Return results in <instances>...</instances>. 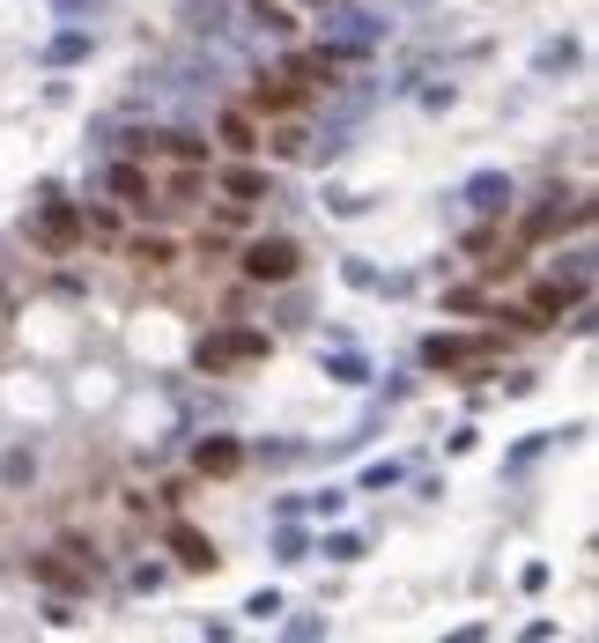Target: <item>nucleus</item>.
<instances>
[{
	"mask_svg": "<svg viewBox=\"0 0 599 643\" xmlns=\"http://www.w3.org/2000/svg\"><path fill=\"white\" fill-rule=\"evenodd\" d=\"M555 67H577V45H570V37H563V45H548V52H540V74H555Z\"/></svg>",
	"mask_w": 599,
	"mask_h": 643,
	"instance_id": "obj_20",
	"label": "nucleus"
},
{
	"mask_svg": "<svg viewBox=\"0 0 599 643\" xmlns=\"http://www.w3.org/2000/svg\"><path fill=\"white\" fill-rule=\"evenodd\" d=\"M252 23L267 30V37H289V30H296V15L282 8V0H259V8H252Z\"/></svg>",
	"mask_w": 599,
	"mask_h": 643,
	"instance_id": "obj_16",
	"label": "nucleus"
},
{
	"mask_svg": "<svg viewBox=\"0 0 599 643\" xmlns=\"http://www.w3.org/2000/svg\"><path fill=\"white\" fill-rule=\"evenodd\" d=\"M163 141H171V156H178V163H200V156H208V148H200L193 134H163Z\"/></svg>",
	"mask_w": 599,
	"mask_h": 643,
	"instance_id": "obj_21",
	"label": "nucleus"
},
{
	"mask_svg": "<svg viewBox=\"0 0 599 643\" xmlns=\"http://www.w3.org/2000/svg\"><path fill=\"white\" fill-rule=\"evenodd\" d=\"M37 584H52V592H89V577H97V562L82 555V547H52V555L30 562Z\"/></svg>",
	"mask_w": 599,
	"mask_h": 643,
	"instance_id": "obj_2",
	"label": "nucleus"
},
{
	"mask_svg": "<svg viewBox=\"0 0 599 643\" xmlns=\"http://www.w3.org/2000/svg\"><path fill=\"white\" fill-rule=\"evenodd\" d=\"M563 222H585V200L555 185V193H540V207L526 215V237H555V230H563Z\"/></svg>",
	"mask_w": 599,
	"mask_h": 643,
	"instance_id": "obj_4",
	"label": "nucleus"
},
{
	"mask_svg": "<svg viewBox=\"0 0 599 643\" xmlns=\"http://www.w3.org/2000/svg\"><path fill=\"white\" fill-rule=\"evenodd\" d=\"M274 547H282V562H304V555H311V540H304V533H282Z\"/></svg>",
	"mask_w": 599,
	"mask_h": 643,
	"instance_id": "obj_24",
	"label": "nucleus"
},
{
	"mask_svg": "<svg viewBox=\"0 0 599 643\" xmlns=\"http://www.w3.org/2000/svg\"><path fill=\"white\" fill-rule=\"evenodd\" d=\"M200 370H222V363H252V355H267V333H222V340H200Z\"/></svg>",
	"mask_w": 599,
	"mask_h": 643,
	"instance_id": "obj_5",
	"label": "nucleus"
},
{
	"mask_svg": "<svg viewBox=\"0 0 599 643\" xmlns=\"http://www.w3.org/2000/svg\"><path fill=\"white\" fill-rule=\"evenodd\" d=\"M111 193H119L126 207H148V200H156V185H148L141 163H111Z\"/></svg>",
	"mask_w": 599,
	"mask_h": 643,
	"instance_id": "obj_10",
	"label": "nucleus"
},
{
	"mask_svg": "<svg viewBox=\"0 0 599 643\" xmlns=\"http://www.w3.org/2000/svg\"><path fill=\"white\" fill-rule=\"evenodd\" d=\"M318 8H326V0H318Z\"/></svg>",
	"mask_w": 599,
	"mask_h": 643,
	"instance_id": "obj_26",
	"label": "nucleus"
},
{
	"mask_svg": "<svg viewBox=\"0 0 599 643\" xmlns=\"http://www.w3.org/2000/svg\"><path fill=\"white\" fill-rule=\"evenodd\" d=\"M237 466H245V451H237V444H200V474H237Z\"/></svg>",
	"mask_w": 599,
	"mask_h": 643,
	"instance_id": "obj_13",
	"label": "nucleus"
},
{
	"mask_svg": "<svg viewBox=\"0 0 599 643\" xmlns=\"http://www.w3.org/2000/svg\"><path fill=\"white\" fill-rule=\"evenodd\" d=\"M267 148H274V156H311V126H274V134H267Z\"/></svg>",
	"mask_w": 599,
	"mask_h": 643,
	"instance_id": "obj_14",
	"label": "nucleus"
},
{
	"mask_svg": "<svg viewBox=\"0 0 599 643\" xmlns=\"http://www.w3.org/2000/svg\"><path fill=\"white\" fill-rule=\"evenodd\" d=\"M496 355H503L496 333H429L422 340V363L429 370H481V363H496Z\"/></svg>",
	"mask_w": 599,
	"mask_h": 643,
	"instance_id": "obj_1",
	"label": "nucleus"
},
{
	"mask_svg": "<svg viewBox=\"0 0 599 643\" xmlns=\"http://www.w3.org/2000/svg\"><path fill=\"white\" fill-rule=\"evenodd\" d=\"M459 200L474 207V215H503V207H511V178H503V170H481V178H466Z\"/></svg>",
	"mask_w": 599,
	"mask_h": 643,
	"instance_id": "obj_7",
	"label": "nucleus"
},
{
	"mask_svg": "<svg viewBox=\"0 0 599 643\" xmlns=\"http://www.w3.org/2000/svg\"><path fill=\"white\" fill-rule=\"evenodd\" d=\"M171 547H178V562H185V570H215V547L200 540V533H185V525L171 533Z\"/></svg>",
	"mask_w": 599,
	"mask_h": 643,
	"instance_id": "obj_12",
	"label": "nucleus"
},
{
	"mask_svg": "<svg viewBox=\"0 0 599 643\" xmlns=\"http://www.w3.org/2000/svg\"><path fill=\"white\" fill-rule=\"evenodd\" d=\"M318 555H333V562H355V555H363V540H355V533H333V540H318Z\"/></svg>",
	"mask_w": 599,
	"mask_h": 643,
	"instance_id": "obj_17",
	"label": "nucleus"
},
{
	"mask_svg": "<svg viewBox=\"0 0 599 643\" xmlns=\"http://www.w3.org/2000/svg\"><path fill=\"white\" fill-rule=\"evenodd\" d=\"M134 259H141V267H171V244H163V237H141Z\"/></svg>",
	"mask_w": 599,
	"mask_h": 643,
	"instance_id": "obj_18",
	"label": "nucleus"
},
{
	"mask_svg": "<svg viewBox=\"0 0 599 643\" xmlns=\"http://www.w3.org/2000/svg\"><path fill=\"white\" fill-rule=\"evenodd\" d=\"M222 193L245 207V200H259V193H267V178H259V170H222Z\"/></svg>",
	"mask_w": 599,
	"mask_h": 643,
	"instance_id": "obj_15",
	"label": "nucleus"
},
{
	"mask_svg": "<svg viewBox=\"0 0 599 643\" xmlns=\"http://www.w3.org/2000/svg\"><path fill=\"white\" fill-rule=\"evenodd\" d=\"M185 15H193V30H222V23H215L222 0H185Z\"/></svg>",
	"mask_w": 599,
	"mask_h": 643,
	"instance_id": "obj_19",
	"label": "nucleus"
},
{
	"mask_svg": "<svg viewBox=\"0 0 599 643\" xmlns=\"http://www.w3.org/2000/svg\"><path fill=\"white\" fill-rule=\"evenodd\" d=\"M45 60H52V67H74V60H89V30H60V37L45 45Z\"/></svg>",
	"mask_w": 599,
	"mask_h": 643,
	"instance_id": "obj_11",
	"label": "nucleus"
},
{
	"mask_svg": "<svg viewBox=\"0 0 599 643\" xmlns=\"http://www.w3.org/2000/svg\"><path fill=\"white\" fill-rule=\"evenodd\" d=\"M296 244L289 237H259V244H245V281H289L296 274Z\"/></svg>",
	"mask_w": 599,
	"mask_h": 643,
	"instance_id": "obj_3",
	"label": "nucleus"
},
{
	"mask_svg": "<svg viewBox=\"0 0 599 643\" xmlns=\"http://www.w3.org/2000/svg\"><path fill=\"white\" fill-rule=\"evenodd\" d=\"M333 377H341V385H363V355H333Z\"/></svg>",
	"mask_w": 599,
	"mask_h": 643,
	"instance_id": "obj_23",
	"label": "nucleus"
},
{
	"mask_svg": "<svg viewBox=\"0 0 599 643\" xmlns=\"http://www.w3.org/2000/svg\"><path fill=\"white\" fill-rule=\"evenodd\" d=\"M252 104H259V111H296V104H304V89H296V74H259V82H252Z\"/></svg>",
	"mask_w": 599,
	"mask_h": 643,
	"instance_id": "obj_9",
	"label": "nucleus"
},
{
	"mask_svg": "<svg viewBox=\"0 0 599 643\" xmlns=\"http://www.w3.org/2000/svg\"><path fill=\"white\" fill-rule=\"evenodd\" d=\"M215 134H222V148H237V156L267 148V134H259V119H252V111H222V119H215Z\"/></svg>",
	"mask_w": 599,
	"mask_h": 643,
	"instance_id": "obj_8",
	"label": "nucleus"
},
{
	"mask_svg": "<svg viewBox=\"0 0 599 643\" xmlns=\"http://www.w3.org/2000/svg\"><path fill=\"white\" fill-rule=\"evenodd\" d=\"M245 614H252V621H274V614H282V599H274V592H252Z\"/></svg>",
	"mask_w": 599,
	"mask_h": 643,
	"instance_id": "obj_22",
	"label": "nucleus"
},
{
	"mask_svg": "<svg viewBox=\"0 0 599 643\" xmlns=\"http://www.w3.org/2000/svg\"><path fill=\"white\" fill-rule=\"evenodd\" d=\"M60 8H67V15H74V8H89V15H97V8H104V0H60Z\"/></svg>",
	"mask_w": 599,
	"mask_h": 643,
	"instance_id": "obj_25",
	"label": "nucleus"
},
{
	"mask_svg": "<svg viewBox=\"0 0 599 643\" xmlns=\"http://www.w3.org/2000/svg\"><path fill=\"white\" fill-rule=\"evenodd\" d=\"M30 237L52 244V252H67V244L82 237V215H74L67 200H45V207H37V222H30Z\"/></svg>",
	"mask_w": 599,
	"mask_h": 643,
	"instance_id": "obj_6",
	"label": "nucleus"
}]
</instances>
